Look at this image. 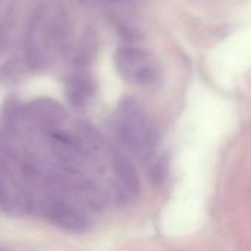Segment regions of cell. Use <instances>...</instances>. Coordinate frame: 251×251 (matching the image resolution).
I'll return each instance as SVG.
<instances>
[{
  "instance_id": "obj_2",
  "label": "cell",
  "mask_w": 251,
  "mask_h": 251,
  "mask_svg": "<svg viewBox=\"0 0 251 251\" xmlns=\"http://www.w3.org/2000/svg\"><path fill=\"white\" fill-rule=\"evenodd\" d=\"M119 74L129 82L143 87H151L159 82L157 65L143 51L135 49H124L116 54Z\"/></svg>"
},
{
  "instance_id": "obj_1",
  "label": "cell",
  "mask_w": 251,
  "mask_h": 251,
  "mask_svg": "<svg viewBox=\"0 0 251 251\" xmlns=\"http://www.w3.org/2000/svg\"><path fill=\"white\" fill-rule=\"evenodd\" d=\"M119 137L129 153L135 156H147L153 146L151 132L146 119L135 107H125L119 118Z\"/></svg>"
}]
</instances>
